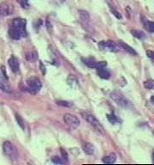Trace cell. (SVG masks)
I'll return each mask as SVG.
<instances>
[{"instance_id":"obj_18","label":"cell","mask_w":154,"mask_h":165,"mask_svg":"<svg viewBox=\"0 0 154 165\" xmlns=\"http://www.w3.org/2000/svg\"><path fill=\"white\" fill-rule=\"evenodd\" d=\"M144 27L145 29L150 32V33H154V22L152 21H146L144 23Z\"/></svg>"},{"instance_id":"obj_12","label":"cell","mask_w":154,"mask_h":165,"mask_svg":"<svg viewBox=\"0 0 154 165\" xmlns=\"http://www.w3.org/2000/svg\"><path fill=\"white\" fill-rule=\"evenodd\" d=\"M82 149L84 152L88 155H93L95 152V147L93 144L85 143L82 145Z\"/></svg>"},{"instance_id":"obj_13","label":"cell","mask_w":154,"mask_h":165,"mask_svg":"<svg viewBox=\"0 0 154 165\" xmlns=\"http://www.w3.org/2000/svg\"><path fill=\"white\" fill-rule=\"evenodd\" d=\"M97 74H98L101 78H103V79H109L110 77V71H109L108 70L105 69V67L97 69Z\"/></svg>"},{"instance_id":"obj_20","label":"cell","mask_w":154,"mask_h":165,"mask_svg":"<svg viewBox=\"0 0 154 165\" xmlns=\"http://www.w3.org/2000/svg\"><path fill=\"white\" fill-rule=\"evenodd\" d=\"M52 162L55 164H65V160H64V158H62L60 156H53L52 158Z\"/></svg>"},{"instance_id":"obj_8","label":"cell","mask_w":154,"mask_h":165,"mask_svg":"<svg viewBox=\"0 0 154 165\" xmlns=\"http://www.w3.org/2000/svg\"><path fill=\"white\" fill-rule=\"evenodd\" d=\"M79 16H80V19H81V25L83 26V28L88 30L90 31V28H91V18H90V15L88 11H79Z\"/></svg>"},{"instance_id":"obj_11","label":"cell","mask_w":154,"mask_h":165,"mask_svg":"<svg viewBox=\"0 0 154 165\" xmlns=\"http://www.w3.org/2000/svg\"><path fill=\"white\" fill-rule=\"evenodd\" d=\"M0 89L5 92H11V87L7 83V79L4 76H2L0 74Z\"/></svg>"},{"instance_id":"obj_1","label":"cell","mask_w":154,"mask_h":165,"mask_svg":"<svg viewBox=\"0 0 154 165\" xmlns=\"http://www.w3.org/2000/svg\"><path fill=\"white\" fill-rule=\"evenodd\" d=\"M110 98L113 100L117 105L127 109H134V105L129 99H127L122 94L118 91H113L110 94Z\"/></svg>"},{"instance_id":"obj_24","label":"cell","mask_w":154,"mask_h":165,"mask_svg":"<svg viewBox=\"0 0 154 165\" xmlns=\"http://www.w3.org/2000/svg\"><path fill=\"white\" fill-rule=\"evenodd\" d=\"M57 104L59 105V106H63V107H71L72 106V103L69 102V101H57Z\"/></svg>"},{"instance_id":"obj_10","label":"cell","mask_w":154,"mask_h":165,"mask_svg":"<svg viewBox=\"0 0 154 165\" xmlns=\"http://www.w3.org/2000/svg\"><path fill=\"white\" fill-rule=\"evenodd\" d=\"M9 66L11 67V71L15 73L18 72L20 71V64L18 59L15 57V56H11L9 59Z\"/></svg>"},{"instance_id":"obj_15","label":"cell","mask_w":154,"mask_h":165,"mask_svg":"<svg viewBox=\"0 0 154 165\" xmlns=\"http://www.w3.org/2000/svg\"><path fill=\"white\" fill-rule=\"evenodd\" d=\"M0 11L1 13L3 15H5V16H8V15H11L13 11V9L11 5L7 4H1V7H0Z\"/></svg>"},{"instance_id":"obj_6","label":"cell","mask_w":154,"mask_h":165,"mask_svg":"<svg viewBox=\"0 0 154 165\" xmlns=\"http://www.w3.org/2000/svg\"><path fill=\"white\" fill-rule=\"evenodd\" d=\"M26 25H27V22L25 19L16 18L12 21L11 28H13L16 30H17L18 32H20L22 37H24V36H27V34H28L27 29H26Z\"/></svg>"},{"instance_id":"obj_21","label":"cell","mask_w":154,"mask_h":165,"mask_svg":"<svg viewBox=\"0 0 154 165\" xmlns=\"http://www.w3.org/2000/svg\"><path fill=\"white\" fill-rule=\"evenodd\" d=\"M144 87L148 89H154V80L150 79L144 83Z\"/></svg>"},{"instance_id":"obj_32","label":"cell","mask_w":154,"mask_h":165,"mask_svg":"<svg viewBox=\"0 0 154 165\" xmlns=\"http://www.w3.org/2000/svg\"><path fill=\"white\" fill-rule=\"evenodd\" d=\"M153 162L154 163V151L153 152Z\"/></svg>"},{"instance_id":"obj_31","label":"cell","mask_w":154,"mask_h":165,"mask_svg":"<svg viewBox=\"0 0 154 165\" xmlns=\"http://www.w3.org/2000/svg\"><path fill=\"white\" fill-rule=\"evenodd\" d=\"M150 101L153 102V103H154V96H153L152 97H151V99H150Z\"/></svg>"},{"instance_id":"obj_29","label":"cell","mask_w":154,"mask_h":165,"mask_svg":"<svg viewBox=\"0 0 154 165\" xmlns=\"http://www.w3.org/2000/svg\"><path fill=\"white\" fill-rule=\"evenodd\" d=\"M46 27H47L48 31H49V32H52V30H51V29H52V25L50 24L49 21H46Z\"/></svg>"},{"instance_id":"obj_27","label":"cell","mask_w":154,"mask_h":165,"mask_svg":"<svg viewBox=\"0 0 154 165\" xmlns=\"http://www.w3.org/2000/svg\"><path fill=\"white\" fill-rule=\"evenodd\" d=\"M20 4H21L22 8H24V9H28V7H29L28 0H20Z\"/></svg>"},{"instance_id":"obj_3","label":"cell","mask_w":154,"mask_h":165,"mask_svg":"<svg viewBox=\"0 0 154 165\" xmlns=\"http://www.w3.org/2000/svg\"><path fill=\"white\" fill-rule=\"evenodd\" d=\"M26 83H27V86H28V91L30 93H32V94L38 93L40 90L41 87H42V84H41L40 80L38 77H29V78L27 79Z\"/></svg>"},{"instance_id":"obj_30","label":"cell","mask_w":154,"mask_h":165,"mask_svg":"<svg viewBox=\"0 0 154 165\" xmlns=\"http://www.w3.org/2000/svg\"><path fill=\"white\" fill-rule=\"evenodd\" d=\"M40 68H41V71H42V73L43 74H45V67L43 66V64L42 63H40Z\"/></svg>"},{"instance_id":"obj_14","label":"cell","mask_w":154,"mask_h":165,"mask_svg":"<svg viewBox=\"0 0 154 165\" xmlns=\"http://www.w3.org/2000/svg\"><path fill=\"white\" fill-rule=\"evenodd\" d=\"M116 161H117V155L115 153H110V155L103 157V163L104 164H114Z\"/></svg>"},{"instance_id":"obj_2","label":"cell","mask_w":154,"mask_h":165,"mask_svg":"<svg viewBox=\"0 0 154 165\" xmlns=\"http://www.w3.org/2000/svg\"><path fill=\"white\" fill-rule=\"evenodd\" d=\"M81 116H82V118L84 119V120H86V121H88V123L97 131L99 133H101V134H103V135H105V128L103 127V126L100 124V122H99L97 119H96V117L95 116H93V114H89L88 112H86V111H81Z\"/></svg>"},{"instance_id":"obj_28","label":"cell","mask_w":154,"mask_h":165,"mask_svg":"<svg viewBox=\"0 0 154 165\" xmlns=\"http://www.w3.org/2000/svg\"><path fill=\"white\" fill-rule=\"evenodd\" d=\"M146 55H147V57H148L149 59H151L154 62V52L151 51V50H147V51H146Z\"/></svg>"},{"instance_id":"obj_16","label":"cell","mask_w":154,"mask_h":165,"mask_svg":"<svg viewBox=\"0 0 154 165\" xmlns=\"http://www.w3.org/2000/svg\"><path fill=\"white\" fill-rule=\"evenodd\" d=\"M119 45H120V46H121L122 48H123L125 51H127L129 54L134 55V56H136V55H137L136 51H135L133 47H131L129 45L126 44V43H124V42H122V41H119Z\"/></svg>"},{"instance_id":"obj_7","label":"cell","mask_w":154,"mask_h":165,"mask_svg":"<svg viewBox=\"0 0 154 165\" xmlns=\"http://www.w3.org/2000/svg\"><path fill=\"white\" fill-rule=\"evenodd\" d=\"M81 59H82L83 63L88 66V67H89V68L99 69V68H103V67H105V66H107L106 61H100V62H98V61H96L94 59H92V58H87V59L82 58Z\"/></svg>"},{"instance_id":"obj_9","label":"cell","mask_w":154,"mask_h":165,"mask_svg":"<svg viewBox=\"0 0 154 165\" xmlns=\"http://www.w3.org/2000/svg\"><path fill=\"white\" fill-rule=\"evenodd\" d=\"M64 121L69 126L72 128H77L80 126V121L76 116L71 114H65L64 115Z\"/></svg>"},{"instance_id":"obj_17","label":"cell","mask_w":154,"mask_h":165,"mask_svg":"<svg viewBox=\"0 0 154 165\" xmlns=\"http://www.w3.org/2000/svg\"><path fill=\"white\" fill-rule=\"evenodd\" d=\"M9 34H10L11 39H13V40H20L22 37L20 32H18L17 30H16L15 29H13L11 27L9 29Z\"/></svg>"},{"instance_id":"obj_4","label":"cell","mask_w":154,"mask_h":165,"mask_svg":"<svg viewBox=\"0 0 154 165\" xmlns=\"http://www.w3.org/2000/svg\"><path fill=\"white\" fill-rule=\"evenodd\" d=\"M99 47L100 50L111 52V53H117L121 49L120 45L118 46L112 41H102L99 43Z\"/></svg>"},{"instance_id":"obj_23","label":"cell","mask_w":154,"mask_h":165,"mask_svg":"<svg viewBox=\"0 0 154 165\" xmlns=\"http://www.w3.org/2000/svg\"><path fill=\"white\" fill-rule=\"evenodd\" d=\"M107 119H108V121H110L111 124H116L117 121H119V120L117 119V117L115 114H107Z\"/></svg>"},{"instance_id":"obj_22","label":"cell","mask_w":154,"mask_h":165,"mask_svg":"<svg viewBox=\"0 0 154 165\" xmlns=\"http://www.w3.org/2000/svg\"><path fill=\"white\" fill-rule=\"evenodd\" d=\"M16 122L17 124L19 125V126L22 128V129H25V123H24V121L22 120V118L19 115V114H16Z\"/></svg>"},{"instance_id":"obj_26","label":"cell","mask_w":154,"mask_h":165,"mask_svg":"<svg viewBox=\"0 0 154 165\" xmlns=\"http://www.w3.org/2000/svg\"><path fill=\"white\" fill-rule=\"evenodd\" d=\"M110 11L113 13V15L117 17V18H118V19H122V15L118 12V11H117L114 8H112V6H110Z\"/></svg>"},{"instance_id":"obj_25","label":"cell","mask_w":154,"mask_h":165,"mask_svg":"<svg viewBox=\"0 0 154 165\" xmlns=\"http://www.w3.org/2000/svg\"><path fill=\"white\" fill-rule=\"evenodd\" d=\"M68 84H69V85H71V86H73L74 85V84H76L77 81L76 79V77H74L73 75H69V77H68Z\"/></svg>"},{"instance_id":"obj_5","label":"cell","mask_w":154,"mask_h":165,"mask_svg":"<svg viewBox=\"0 0 154 165\" xmlns=\"http://www.w3.org/2000/svg\"><path fill=\"white\" fill-rule=\"evenodd\" d=\"M3 151L9 158L17 159V156H18L17 150L10 141H5L3 144Z\"/></svg>"},{"instance_id":"obj_19","label":"cell","mask_w":154,"mask_h":165,"mask_svg":"<svg viewBox=\"0 0 154 165\" xmlns=\"http://www.w3.org/2000/svg\"><path fill=\"white\" fill-rule=\"evenodd\" d=\"M131 33L134 37H136L139 40H144L146 38V34L141 30H132Z\"/></svg>"}]
</instances>
